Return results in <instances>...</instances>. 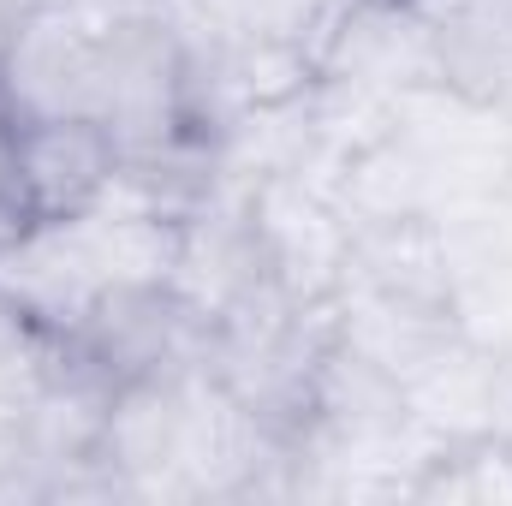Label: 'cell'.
Returning a JSON list of instances; mask_svg holds the SVG:
<instances>
[{
    "label": "cell",
    "mask_w": 512,
    "mask_h": 506,
    "mask_svg": "<svg viewBox=\"0 0 512 506\" xmlns=\"http://www.w3.org/2000/svg\"><path fill=\"white\" fill-rule=\"evenodd\" d=\"M501 120H507V149H512V108H507V114H501Z\"/></svg>",
    "instance_id": "cell-7"
},
{
    "label": "cell",
    "mask_w": 512,
    "mask_h": 506,
    "mask_svg": "<svg viewBox=\"0 0 512 506\" xmlns=\"http://www.w3.org/2000/svg\"><path fill=\"white\" fill-rule=\"evenodd\" d=\"M429 72L441 90L507 114L512 108V0H465L429 18Z\"/></svg>",
    "instance_id": "cell-4"
},
{
    "label": "cell",
    "mask_w": 512,
    "mask_h": 506,
    "mask_svg": "<svg viewBox=\"0 0 512 506\" xmlns=\"http://www.w3.org/2000/svg\"><path fill=\"white\" fill-rule=\"evenodd\" d=\"M0 191L18 197V185H12V114H6V102H0Z\"/></svg>",
    "instance_id": "cell-5"
},
{
    "label": "cell",
    "mask_w": 512,
    "mask_h": 506,
    "mask_svg": "<svg viewBox=\"0 0 512 506\" xmlns=\"http://www.w3.org/2000/svg\"><path fill=\"white\" fill-rule=\"evenodd\" d=\"M120 173L114 131L90 114L60 120H12V185L30 221L90 215Z\"/></svg>",
    "instance_id": "cell-2"
},
{
    "label": "cell",
    "mask_w": 512,
    "mask_h": 506,
    "mask_svg": "<svg viewBox=\"0 0 512 506\" xmlns=\"http://www.w3.org/2000/svg\"><path fill=\"white\" fill-rule=\"evenodd\" d=\"M12 30H18V18H12V6L0 0V60H6V42H12Z\"/></svg>",
    "instance_id": "cell-6"
},
{
    "label": "cell",
    "mask_w": 512,
    "mask_h": 506,
    "mask_svg": "<svg viewBox=\"0 0 512 506\" xmlns=\"http://www.w3.org/2000/svg\"><path fill=\"white\" fill-rule=\"evenodd\" d=\"M0 102L12 120L102 114V18L48 0L18 18L0 60Z\"/></svg>",
    "instance_id": "cell-1"
},
{
    "label": "cell",
    "mask_w": 512,
    "mask_h": 506,
    "mask_svg": "<svg viewBox=\"0 0 512 506\" xmlns=\"http://www.w3.org/2000/svg\"><path fill=\"white\" fill-rule=\"evenodd\" d=\"M322 78L352 84L364 96H405L417 84H435L429 72V18L405 0H340L328 42H322Z\"/></svg>",
    "instance_id": "cell-3"
}]
</instances>
